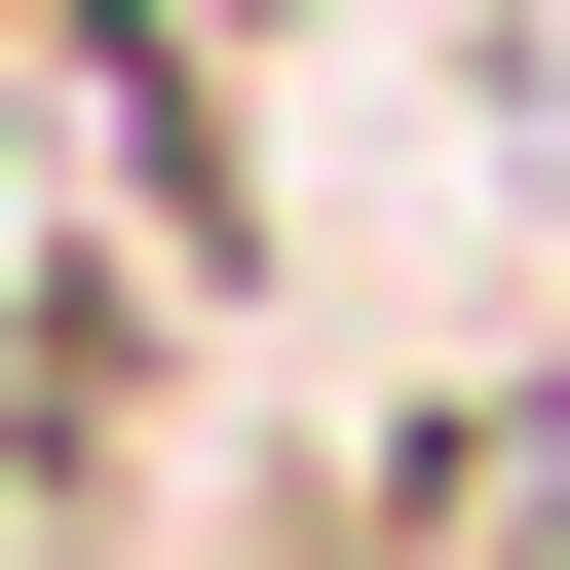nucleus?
<instances>
[{"instance_id":"nucleus-1","label":"nucleus","mask_w":570,"mask_h":570,"mask_svg":"<svg viewBox=\"0 0 570 570\" xmlns=\"http://www.w3.org/2000/svg\"><path fill=\"white\" fill-rule=\"evenodd\" d=\"M190 570H305V532H266V494H228V532H190Z\"/></svg>"}]
</instances>
